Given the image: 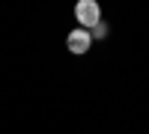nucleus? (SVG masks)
I'll use <instances>...</instances> for the list:
<instances>
[{
  "instance_id": "f257e3e1",
  "label": "nucleus",
  "mask_w": 149,
  "mask_h": 134,
  "mask_svg": "<svg viewBox=\"0 0 149 134\" xmlns=\"http://www.w3.org/2000/svg\"><path fill=\"white\" fill-rule=\"evenodd\" d=\"M74 18H78V24L84 30H90V27H95L102 21V9H98L95 0H78L74 3Z\"/></svg>"
},
{
  "instance_id": "f03ea898",
  "label": "nucleus",
  "mask_w": 149,
  "mask_h": 134,
  "mask_svg": "<svg viewBox=\"0 0 149 134\" xmlns=\"http://www.w3.org/2000/svg\"><path fill=\"white\" fill-rule=\"evenodd\" d=\"M90 45H93V33L84 30V27H74V30L66 36V48H69L72 54H86V51H90Z\"/></svg>"
}]
</instances>
